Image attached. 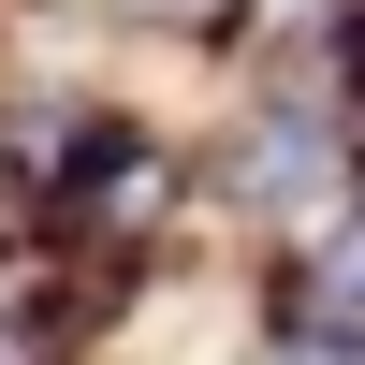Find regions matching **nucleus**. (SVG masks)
Returning <instances> with one entry per match:
<instances>
[{"mask_svg":"<svg viewBox=\"0 0 365 365\" xmlns=\"http://www.w3.org/2000/svg\"><path fill=\"white\" fill-rule=\"evenodd\" d=\"M292 336L365 351V234H322V249L292 263Z\"/></svg>","mask_w":365,"mask_h":365,"instance_id":"obj_1","label":"nucleus"},{"mask_svg":"<svg viewBox=\"0 0 365 365\" xmlns=\"http://www.w3.org/2000/svg\"><path fill=\"white\" fill-rule=\"evenodd\" d=\"M0 365H44V322H0Z\"/></svg>","mask_w":365,"mask_h":365,"instance_id":"obj_2","label":"nucleus"}]
</instances>
